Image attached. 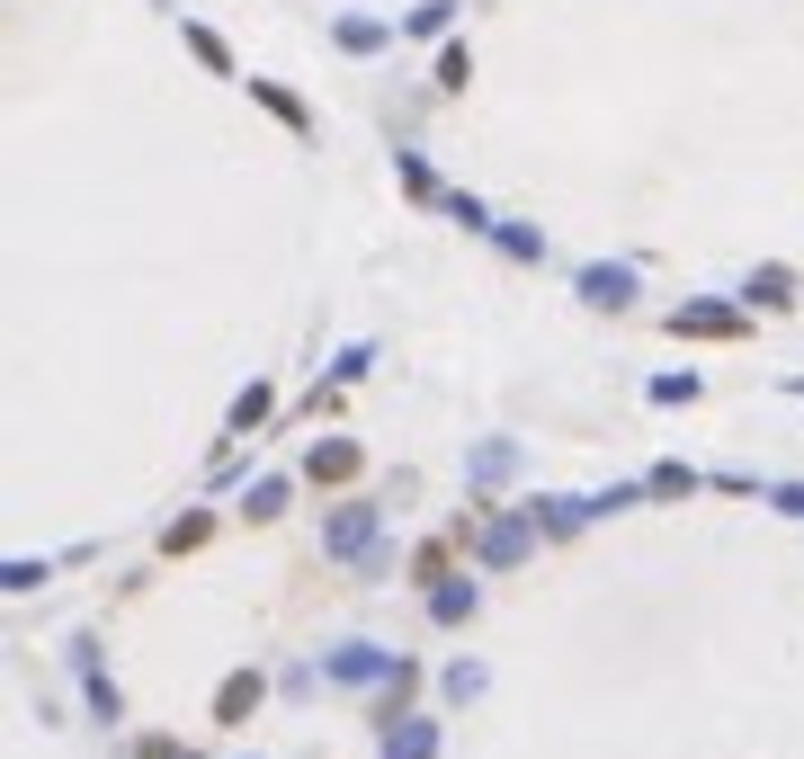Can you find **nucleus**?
<instances>
[{"label":"nucleus","instance_id":"1","mask_svg":"<svg viewBox=\"0 0 804 759\" xmlns=\"http://www.w3.org/2000/svg\"><path fill=\"white\" fill-rule=\"evenodd\" d=\"M384 36H393V27H384V19H340V45H349V54H376V45H384Z\"/></svg>","mask_w":804,"mask_h":759}]
</instances>
